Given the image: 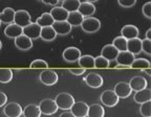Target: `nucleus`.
Returning <instances> with one entry per match:
<instances>
[{
  "mask_svg": "<svg viewBox=\"0 0 151 117\" xmlns=\"http://www.w3.org/2000/svg\"><path fill=\"white\" fill-rule=\"evenodd\" d=\"M54 101H55V103H56L58 109H61V110H64V111L70 110L71 106L75 103L73 96L69 93H66V92L59 93L56 96V98H55Z\"/></svg>",
  "mask_w": 151,
  "mask_h": 117,
  "instance_id": "nucleus-1",
  "label": "nucleus"
},
{
  "mask_svg": "<svg viewBox=\"0 0 151 117\" xmlns=\"http://www.w3.org/2000/svg\"><path fill=\"white\" fill-rule=\"evenodd\" d=\"M80 26L82 28V31H85V33L93 34L97 33L101 28V21L99 19L94 18V17H87V18L83 19Z\"/></svg>",
  "mask_w": 151,
  "mask_h": 117,
  "instance_id": "nucleus-2",
  "label": "nucleus"
},
{
  "mask_svg": "<svg viewBox=\"0 0 151 117\" xmlns=\"http://www.w3.org/2000/svg\"><path fill=\"white\" fill-rule=\"evenodd\" d=\"M39 80L45 86H54L58 82V74L55 70L46 68L39 74Z\"/></svg>",
  "mask_w": 151,
  "mask_h": 117,
  "instance_id": "nucleus-3",
  "label": "nucleus"
},
{
  "mask_svg": "<svg viewBox=\"0 0 151 117\" xmlns=\"http://www.w3.org/2000/svg\"><path fill=\"white\" fill-rule=\"evenodd\" d=\"M38 107L40 109L41 114H44V115H52L58 110V107H57L56 103L52 98H45L43 101H41Z\"/></svg>",
  "mask_w": 151,
  "mask_h": 117,
  "instance_id": "nucleus-4",
  "label": "nucleus"
},
{
  "mask_svg": "<svg viewBox=\"0 0 151 117\" xmlns=\"http://www.w3.org/2000/svg\"><path fill=\"white\" fill-rule=\"evenodd\" d=\"M32 22L31 15L28 14L27 11L24 9H19V11H15V16H14V23L17 25L21 26V27H25L26 25Z\"/></svg>",
  "mask_w": 151,
  "mask_h": 117,
  "instance_id": "nucleus-5",
  "label": "nucleus"
},
{
  "mask_svg": "<svg viewBox=\"0 0 151 117\" xmlns=\"http://www.w3.org/2000/svg\"><path fill=\"white\" fill-rule=\"evenodd\" d=\"M119 99L120 98L113 92V90H105L101 94V101L106 107H114V106H116L119 103Z\"/></svg>",
  "mask_w": 151,
  "mask_h": 117,
  "instance_id": "nucleus-6",
  "label": "nucleus"
},
{
  "mask_svg": "<svg viewBox=\"0 0 151 117\" xmlns=\"http://www.w3.org/2000/svg\"><path fill=\"white\" fill-rule=\"evenodd\" d=\"M21 106L17 103H9L4 105L3 113L6 117H20L22 115Z\"/></svg>",
  "mask_w": 151,
  "mask_h": 117,
  "instance_id": "nucleus-7",
  "label": "nucleus"
},
{
  "mask_svg": "<svg viewBox=\"0 0 151 117\" xmlns=\"http://www.w3.org/2000/svg\"><path fill=\"white\" fill-rule=\"evenodd\" d=\"M64 61L68 62V63H75L78 62V60L81 56V50L77 47H67L66 49H64L63 54H62Z\"/></svg>",
  "mask_w": 151,
  "mask_h": 117,
  "instance_id": "nucleus-8",
  "label": "nucleus"
},
{
  "mask_svg": "<svg viewBox=\"0 0 151 117\" xmlns=\"http://www.w3.org/2000/svg\"><path fill=\"white\" fill-rule=\"evenodd\" d=\"M41 28L42 27L38 25L37 23L31 22L28 25H26L25 27H23L22 34H23L24 36H26V37L29 38L31 40H36V39H38V38H40Z\"/></svg>",
  "mask_w": 151,
  "mask_h": 117,
  "instance_id": "nucleus-9",
  "label": "nucleus"
},
{
  "mask_svg": "<svg viewBox=\"0 0 151 117\" xmlns=\"http://www.w3.org/2000/svg\"><path fill=\"white\" fill-rule=\"evenodd\" d=\"M84 82L90 88L97 89V88H100V87L103 86V77L96 72H90L84 77Z\"/></svg>",
  "mask_w": 151,
  "mask_h": 117,
  "instance_id": "nucleus-10",
  "label": "nucleus"
},
{
  "mask_svg": "<svg viewBox=\"0 0 151 117\" xmlns=\"http://www.w3.org/2000/svg\"><path fill=\"white\" fill-rule=\"evenodd\" d=\"M113 92L118 95L119 98H126L128 96H130L132 90L130 88L129 84L126 82H120L114 86Z\"/></svg>",
  "mask_w": 151,
  "mask_h": 117,
  "instance_id": "nucleus-11",
  "label": "nucleus"
},
{
  "mask_svg": "<svg viewBox=\"0 0 151 117\" xmlns=\"http://www.w3.org/2000/svg\"><path fill=\"white\" fill-rule=\"evenodd\" d=\"M70 112L76 117H86L88 112V105L84 101H75L71 106Z\"/></svg>",
  "mask_w": 151,
  "mask_h": 117,
  "instance_id": "nucleus-12",
  "label": "nucleus"
},
{
  "mask_svg": "<svg viewBox=\"0 0 151 117\" xmlns=\"http://www.w3.org/2000/svg\"><path fill=\"white\" fill-rule=\"evenodd\" d=\"M15 45L18 49L22 51H27L33 47V40H31L29 38L22 34L21 36L15 38Z\"/></svg>",
  "mask_w": 151,
  "mask_h": 117,
  "instance_id": "nucleus-13",
  "label": "nucleus"
},
{
  "mask_svg": "<svg viewBox=\"0 0 151 117\" xmlns=\"http://www.w3.org/2000/svg\"><path fill=\"white\" fill-rule=\"evenodd\" d=\"M52 27L54 28V31H56L57 35L65 36L70 33L73 26L65 20V21H55L54 23H52Z\"/></svg>",
  "mask_w": 151,
  "mask_h": 117,
  "instance_id": "nucleus-14",
  "label": "nucleus"
},
{
  "mask_svg": "<svg viewBox=\"0 0 151 117\" xmlns=\"http://www.w3.org/2000/svg\"><path fill=\"white\" fill-rule=\"evenodd\" d=\"M134 60H135L134 54L129 52L128 50H126V51H120L116 58V64L125 65L128 66V67H130V65H131L132 62L134 61Z\"/></svg>",
  "mask_w": 151,
  "mask_h": 117,
  "instance_id": "nucleus-15",
  "label": "nucleus"
},
{
  "mask_svg": "<svg viewBox=\"0 0 151 117\" xmlns=\"http://www.w3.org/2000/svg\"><path fill=\"white\" fill-rule=\"evenodd\" d=\"M128 84H129V86H130V88H131L132 91H134V92L139 91V90H143V89H145V88H147L146 78L143 77V76H139V75L132 77Z\"/></svg>",
  "mask_w": 151,
  "mask_h": 117,
  "instance_id": "nucleus-16",
  "label": "nucleus"
},
{
  "mask_svg": "<svg viewBox=\"0 0 151 117\" xmlns=\"http://www.w3.org/2000/svg\"><path fill=\"white\" fill-rule=\"evenodd\" d=\"M119 52L120 51L112 44H107L102 48L101 56H104L106 60H108L109 62H111V61H116V58Z\"/></svg>",
  "mask_w": 151,
  "mask_h": 117,
  "instance_id": "nucleus-17",
  "label": "nucleus"
},
{
  "mask_svg": "<svg viewBox=\"0 0 151 117\" xmlns=\"http://www.w3.org/2000/svg\"><path fill=\"white\" fill-rule=\"evenodd\" d=\"M22 31H23V27L17 25L14 22L11 24H7V26L4 28V35L7 38H11V39H15L19 36H21Z\"/></svg>",
  "mask_w": 151,
  "mask_h": 117,
  "instance_id": "nucleus-18",
  "label": "nucleus"
},
{
  "mask_svg": "<svg viewBox=\"0 0 151 117\" xmlns=\"http://www.w3.org/2000/svg\"><path fill=\"white\" fill-rule=\"evenodd\" d=\"M121 35L127 40L139 37V28L132 24H127L121 29Z\"/></svg>",
  "mask_w": 151,
  "mask_h": 117,
  "instance_id": "nucleus-19",
  "label": "nucleus"
},
{
  "mask_svg": "<svg viewBox=\"0 0 151 117\" xmlns=\"http://www.w3.org/2000/svg\"><path fill=\"white\" fill-rule=\"evenodd\" d=\"M133 101L137 103H139V105L151 101V90L148 89V88H145L143 90L137 91L134 94V97H133Z\"/></svg>",
  "mask_w": 151,
  "mask_h": 117,
  "instance_id": "nucleus-20",
  "label": "nucleus"
},
{
  "mask_svg": "<svg viewBox=\"0 0 151 117\" xmlns=\"http://www.w3.org/2000/svg\"><path fill=\"white\" fill-rule=\"evenodd\" d=\"M78 12L82 15L83 17H91L96 13V6L93 3L90 2H80V5L78 7Z\"/></svg>",
  "mask_w": 151,
  "mask_h": 117,
  "instance_id": "nucleus-21",
  "label": "nucleus"
},
{
  "mask_svg": "<svg viewBox=\"0 0 151 117\" xmlns=\"http://www.w3.org/2000/svg\"><path fill=\"white\" fill-rule=\"evenodd\" d=\"M127 50L131 54H139L142 52V40L139 37L127 41Z\"/></svg>",
  "mask_w": 151,
  "mask_h": 117,
  "instance_id": "nucleus-22",
  "label": "nucleus"
},
{
  "mask_svg": "<svg viewBox=\"0 0 151 117\" xmlns=\"http://www.w3.org/2000/svg\"><path fill=\"white\" fill-rule=\"evenodd\" d=\"M50 14L52 15L55 21H65L68 16V12L62 6H55L54 9H52Z\"/></svg>",
  "mask_w": 151,
  "mask_h": 117,
  "instance_id": "nucleus-23",
  "label": "nucleus"
},
{
  "mask_svg": "<svg viewBox=\"0 0 151 117\" xmlns=\"http://www.w3.org/2000/svg\"><path fill=\"white\" fill-rule=\"evenodd\" d=\"M15 11L12 7H5L2 12L0 13V22L5 24H11L14 22Z\"/></svg>",
  "mask_w": 151,
  "mask_h": 117,
  "instance_id": "nucleus-24",
  "label": "nucleus"
},
{
  "mask_svg": "<svg viewBox=\"0 0 151 117\" xmlns=\"http://www.w3.org/2000/svg\"><path fill=\"white\" fill-rule=\"evenodd\" d=\"M57 34L54 31V28L52 26H46V27L41 28V33H40V38L45 42H52L56 39Z\"/></svg>",
  "mask_w": 151,
  "mask_h": 117,
  "instance_id": "nucleus-25",
  "label": "nucleus"
},
{
  "mask_svg": "<svg viewBox=\"0 0 151 117\" xmlns=\"http://www.w3.org/2000/svg\"><path fill=\"white\" fill-rule=\"evenodd\" d=\"M22 115L24 117H40V109L35 103H29L22 110Z\"/></svg>",
  "mask_w": 151,
  "mask_h": 117,
  "instance_id": "nucleus-26",
  "label": "nucleus"
},
{
  "mask_svg": "<svg viewBox=\"0 0 151 117\" xmlns=\"http://www.w3.org/2000/svg\"><path fill=\"white\" fill-rule=\"evenodd\" d=\"M83 19H84V17H83L78 11H75V12L68 13V16H67L66 21L68 22L71 26H76V27H77V26L81 25Z\"/></svg>",
  "mask_w": 151,
  "mask_h": 117,
  "instance_id": "nucleus-27",
  "label": "nucleus"
},
{
  "mask_svg": "<svg viewBox=\"0 0 151 117\" xmlns=\"http://www.w3.org/2000/svg\"><path fill=\"white\" fill-rule=\"evenodd\" d=\"M105 110L99 103H93L91 106H88L87 117H104Z\"/></svg>",
  "mask_w": 151,
  "mask_h": 117,
  "instance_id": "nucleus-28",
  "label": "nucleus"
},
{
  "mask_svg": "<svg viewBox=\"0 0 151 117\" xmlns=\"http://www.w3.org/2000/svg\"><path fill=\"white\" fill-rule=\"evenodd\" d=\"M78 63L81 68L91 69V68H94V58L92 56H89V54L81 56L80 58L78 60Z\"/></svg>",
  "mask_w": 151,
  "mask_h": 117,
  "instance_id": "nucleus-29",
  "label": "nucleus"
},
{
  "mask_svg": "<svg viewBox=\"0 0 151 117\" xmlns=\"http://www.w3.org/2000/svg\"><path fill=\"white\" fill-rule=\"evenodd\" d=\"M55 22L54 18L50 13H43L39 18L37 19L36 23L41 27H46V26H52V23Z\"/></svg>",
  "mask_w": 151,
  "mask_h": 117,
  "instance_id": "nucleus-30",
  "label": "nucleus"
},
{
  "mask_svg": "<svg viewBox=\"0 0 151 117\" xmlns=\"http://www.w3.org/2000/svg\"><path fill=\"white\" fill-rule=\"evenodd\" d=\"M127 39L120 36V37H116L113 39L112 45L116 47L119 51H126L127 50Z\"/></svg>",
  "mask_w": 151,
  "mask_h": 117,
  "instance_id": "nucleus-31",
  "label": "nucleus"
},
{
  "mask_svg": "<svg viewBox=\"0 0 151 117\" xmlns=\"http://www.w3.org/2000/svg\"><path fill=\"white\" fill-rule=\"evenodd\" d=\"M79 5H80V0H64V1H62L61 6L69 13L78 11Z\"/></svg>",
  "mask_w": 151,
  "mask_h": 117,
  "instance_id": "nucleus-32",
  "label": "nucleus"
},
{
  "mask_svg": "<svg viewBox=\"0 0 151 117\" xmlns=\"http://www.w3.org/2000/svg\"><path fill=\"white\" fill-rule=\"evenodd\" d=\"M13 78V70L9 68H0V83L6 84Z\"/></svg>",
  "mask_w": 151,
  "mask_h": 117,
  "instance_id": "nucleus-33",
  "label": "nucleus"
},
{
  "mask_svg": "<svg viewBox=\"0 0 151 117\" xmlns=\"http://www.w3.org/2000/svg\"><path fill=\"white\" fill-rule=\"evenodd\" d=\"M150 67V62L146 58H135L134 61L132 62V64L130 65V68H133V69H145V68Z\"/></svg>",
  "mask_w": 151,
  "mask_h": 117,
  "instance_id": "nucleus-34",
  "label": "nucleus"
},
{
  "mask_svg": "<svg viewBox=\"0 0 151 117\" xmlns=\"http://www.w3.org/2000/svg\"><path fill=\"white\" fill-rule=\"evenodd\" d=\"M110 67V62L102 56H99L94 58V68L98 69H105V68Z\"/></svg>",
  "mask_w": 151,
  "mask_h": 117,
  "instance_id": "nucleus-35",
  "label": "nucleus"
},
{
  "mask_svg": "<svg viewBox=\"0 0 151 117\" xmlns=\"http://www.w3.org/2000/svg\"><path fill=\"white\" fill-rule=\"evenodd\" d=\"M139 113L143 117H151V101L142 103Z\"/></svg>",
  "mask_w": 151,
  "mask_h": 117,
  "instance_id": "nucleus-36",
  "label": "nucleus"
},
{
  "mask_svg": "<svg viewBox=\"0 0 151 117\" xmlns=\"http://www.w3.org/2000/svg\"><path fill=\"white\" fill-rule=\"evenodd\" d=\"M29 67L32 69H46L48 67V64H47L46 61L44 60H41V58H38V60H35L31 63Z\"/></svg>",
  "mask_w": 151,
  "mask_h": 117,
  "instance_id": "nucleus-37",
  "label": "nucleus"
},
{
  "mask_svg": "<svg viewBox=\"0 0 151 117\" xmlns=\"http://www.w3.org/2000/svg\"><path fill=\"white\" fill-rule=\"evenodd\" d=\"M142 50L148 56H151V40L148 39L142 40Z\"/></svg>",
  "mask_w": 151,
  "mask_h": 117,
  "instance_id": "nucleus-38",
  "label": "nucleus"
},
{
  "mask_svg": "<svg viewBox=\"0 0 151 117\" xmlns=\"http://www.w3.org/2000/svg\"><path fill=\"white\" fill-rule=\"evenodd\" d=\"M142 12H143V15H144L147 19H151V2L150 1H148V2H146L143 5Z\"/></svg>",
  "mask_w": 151,
  "mask_h": 117,
  "instance_id": "nucleus-39",
  "label": "nucleus"
},
{
  "mask_svg": "<svg viewBox=\"0 0 151 117\" xmlns=\"http://www.w3.org/2000/svg\"><path fill=\"white\" fill-rule=\"evenodd\" d=\"M119 4L123 7H132L137 3V0H118Z\"/></svg>",
  "mask_w": 151,
  "mask_h": 117,
  "instance_id": "nucleus-40",
  "label": "nucleus"
},
{
  "mask_svg": "<svg viewBox=\"0 0 151 117\" xmlns=\"http://www.w3.org/2000/svg\"><path fill=\"white\" fill-rule=\"evenodd\" d=\"M85 70L86 69H84V68H70L69 69V72L73 73V75H82L83 73L85 72Z\"/></svg>",
  "mask_w": 151,
  "mask_h": 117,
  "instance_id": "nucleus-41",
  "label": "nucleus"
},
{
  "mask_svg": "<svg viewBox=\"0 0 151 117\" xmlns=\"http://www.w3.org/2000/svg\"><path fill=\"white\" fill-rule=\"evenodd\" d=\"M7 101V96L3 92H0V107H3V106L6 103Z\"/></svg>",
  "mask_w": 151,
  "mask_h": 117,
  "instance_id": "nucleus-42",
  "label": "nucleus"
},
{
  "mask_svg": "<svg viewBox=\"0 0 151 117\" xmlns=\"http://www.w3.org/2000/svg\"><path fill=\"white\" fill-rule=\"evenodd\" d=\"M39 1H41V2H43L46 5H56L57 3L59 2L58 0H39Z\"/></svg>",
  "mask_w": 151,
  "mask_h": 117,
  "instance_id": "nucleus-43",
  "label": "nucleus"
},
{
  "mask_svg": "<svg viewBox=\"0 0 151 117\" xmlns=\"http://www.w3.org/2000/svg\"><path fill=\"white\" fill-rule=\"evenodd\" d=\"M59 117H76V116L73 114V113L70 112V111H68V110H67V111H65V112H63V113H62V114L60 115Z\"/></svg>",
  "mask_w": 151,
  "mask_h": 117,
  "instance_id": "nucleus-44",
  "label": "nucleus"
},
{
  "mask_svg": "<svg viewBox=\"0 0 151 117\" xmlns=\"http://www.w3.org/2000/svg\"><path fill=\"white\" fill-rule=\"evenodd\" d=\"M113 68H116V69H127V68H130V67L125 66V65H121V64H116Z\"/></svg>",
  "mask_w": 151,
  "mask_h": 117,
  "instance_id": "nucleus-45",
  "label": "nucleus"
},
{
  "mask_svg": "<svg viewBox=\"0 0 151 117\" xmlns=\"http://www.w3.org/2000/svg\"><path fill=\"white\" fill-rule=\"evenodd\" d=\"M143 71H144V72L146 73L147 75H149V76H151V67L145 68V69H143Z\"/></svg>",
  "mask_w": 151,
  "mask_h": 117,
  "instance_id": "nucleus-46",
  "label": "nucleus"
},
{
  "mask_svg": "<svg viewBox=\"0 0 151 117\" xmlns=\"http://www.w3.org/2000/svg\"><path fill=\"white\" fill-rule=\"evenodd\" d=\"M146 39L151 40V28H149L148 31H146Z\"/></svg>",
  "mask_w": 151,
  "mask_h": 117,
  "instance_id": "nucleus-47",
  "label": "nucleus"
},
{
  "mask_svg": "<svg viewBox=\"0 0 151 117\" xmlns=\"http://www.w3.org/2000/svg\"><path fill=\"white\" fill-rule=\"evenodd\" d=\"M86 2H90V3H94V2H97V1H99V0H85Z\"/></svg>",
  "mask_w": 151,
  "mask_h": 117,
  "instance_id": "nucleus-48",
  "label": "nucleus"
},
{
  "mask_svg": "<svg viewBox=\"0 0 151 117\" xmlns=\"http://www.w3.org/2000/svg\"><path fill=\"white\" fill-rule=\"evenodd\" d=\"M2 48V42H1V40H0V49Z\"/></svg>",
  "mask_w": 151,
  "mask_h": 117,
  "instance_id": "nucleus-49",
  "label": "nucleus"
},
{
  "mask_svg": "<svg viewBox=\"0 0 151 117\" xmlns=\"http://www.w3.org/2000/svg\"><path fill=\"white\" fill-rule=\"evenodd\" d=\"M58 1H64V0H58Z\"/></svg>",
  "mask_w": 151,
  "mask_h": 117,
  "instance_id": "nucleus-50",
  "label": "nucleus"
},
{
  "mask_svg": "<svg viewBox=\"0 0 151 117\" xmlns=\"http://www.w3.org/2000/svg\"><path fill=\"white\" fill-rule=\"evenodd\" d=\"M0 26H1V22H0Z\"/></svg>",
  "mask_w": 151,
  "mask_h": 117,
  "instance_id": "nucleus-51",
  "label": "nucleus"
},
{
  "mask_svg": "<svg viewBox=\"0 0 151 117\" xmlns=\"http://www.w3.org/2000/svg\"><path fill=\"white\" fill-rule=\"evenodd\" d=\"M86 117H87V116H86Z\"/></svg>",
  "mask_w": 151,
  "mask_h": 117,
  "instance_id": "nucleus-52",
  "label": "nucleus"
}]
</instances>
